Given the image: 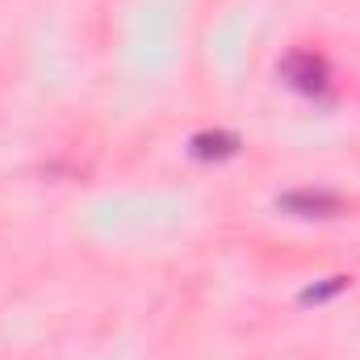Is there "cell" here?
I'll return each instance as SVG.
<instances>
[{"label": "cell", "instance_id": "cell-1", "mask_svg": "<svg viewBox=\"0 0 360 360\" xmlns=\"http://www.w3.org/2000/svg\"><path fill=\"white\" fill-rule=\"evenodd\" d=\"M285 76H289V84H297V89L314 92L327 84V68L314 59V55H293V59H285Z\"/></svg>", "mask_w": 360, "mask_h": 360}, {"label": "cell", "instance_id": "cell-2", "mask_svg": "<svg viewBox=\"0 0 360 360\" xmlns=\"http://www.w3.org/2000/svg\"><path fill=\"white\" fill-rule=\"evenodd\" d=\"M281 205L293 210V214H306V218H314V214L323 218V214H335V210H340V201L327 197V193H289Z\"/></svg>", "mask_w": 360, "mask_h": 360}]
</instances>
